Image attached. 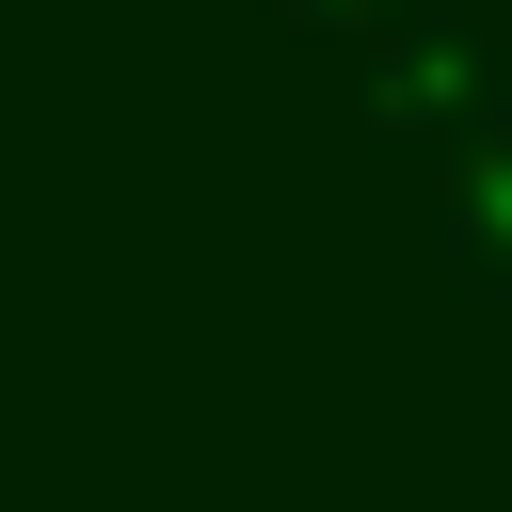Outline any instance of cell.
<instances>
[{"label": "cell", "instance_id": "obj_1", "mask_svg": "<svg viewBox=\"0 0 512 512\" xmlns=\"http://www.w3.org/2000/svg\"><path fill=\"white\" fill-rule=\"evenodd\" d=\"M512 112V80L464 48V32H400L384 64H368V128L384 144H464V128H496Z\"/></svg>", "mask_w": 512, "mask_h": 512}, {"label": "cell", "instance_id": "obj_4", "mask_svg": "<svg viewBox=\"0 0 512 512\" xmlns=\"http://www.w3.org/2000/svg\"><path fill=\"white\" fill-rule=\"evenodd\" d=\"M496 128H512V112H496ZM496 160H512V144H496Z\"/></svg>", "mask_w": 512, "mask_h": 512}, {"label": "cell", "instance_id": "obj_2", "mask_svg": "<svg viewBox=\"0 0 512 512\" xmlns=\"http://www.w3.org/2000/svg\"><path fill=\"white\" fill-rule=\"evenodd\" d=\"M448 288H480V304L512 288V160H496V176L448 208Z\"/></svg>", "mask_w": 512, "mask_h": 512}, {"label": "cell", "instance_id": "obj_3", "mask_svg": "<svg viewBox=\"0 0 512 512\" xmlns=\"http://www.w3.org/2000/svg\"><path fill=\"white\" fill-rule=\"evenodd\" d=\"M304 32H368V16H400V0H288Z\"/></svg>", "mask_w": 512, "mask_h": 512}]
</instances>
